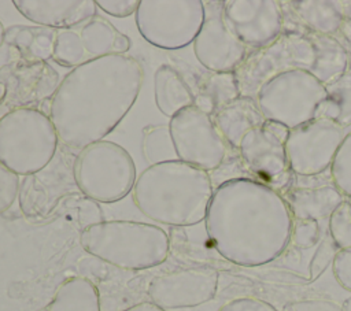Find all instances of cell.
I'll use <instances>...</instances> for the list:
<instances>
[{"instance_id":"27","label":"cell","mask_w":351,"mask_h":311,"mask_svg":"<svg viewBox=\"0 0 351 311\" xmlns=\"http://www.w3.org/2000/svg\"><path fill=\"white\" fill-rule=\"evenodd\" d=\"M326 96L317 116L328 118L341 127L351 126V73H344L326 84Z\"/></svg>"},{"instance_id":"7","label":"cell","mask_w":351,"mask_h":311,"mask_svg":"<svg viewBox=\"0 0 351 311\" xmlns=\"http://www.w3.org/2000/svg\"><path fill=\"white\" fill-rule=\"evenodd\" d=\"M74 177L78 190L97 203H115L133 190L136 166L129 152L101 140L77 152Z\"/></svg>"},{"instance_id":"10","label":"cell","mask_w":351,"mask_h":311,"mask_svg":"<svg viewBox=\"0 0 351 311\" xmlns=\"http://www.w3.org/2000/svg\"><path fill=\"white\" fill-rule=\"evenodd\" d=\"M169 129L178 160L211 171L225 160L228 144L217 129L213 118L195 105L170 118Z\"/></svg>"},{"instance_id":"42","label":"cell","mask_w":351,"mask_h":311,"mask_svg":"<svg viewBox=\"0 0 351 311\" xmlns=\"http://www.w3.org/2000/svg\"><path fill=\"white\" fill-rule=\"evenodd\" d=\"M341 308H343V311H351V296L343 301Z\"/></svg>"},{"instance_id":"44","label":"cell","mask_w":351,"mask_h":311,"mask_svg":"<svg viewBox=\"0 0 351 311\" xmlns=\"http://www.w3.org/2000/svg\"><path fill=\"white\" fill-rule=\"evenodd\" d=\"M38 311H45V308H41V310H38Z\"/></svg>"},{"instance_id":"9","label":"cell","mask_w":351,"mask_h":311,"mask_svg":"<svg viewBox=\"0 0 351 311\" xmlns=\"http://www.w3.org/2000/svg\"><path fill=\"white\" fill-rule=\"evenodd\" d=\"M136 25L143 38L162 49L193 44L204 21L202 0H140Z\"/></svg>"},{"instance_id":"5","label":"cell","mask_w":351,"mask_h":311,"mask_svg":"<svg viewBox=\"0 0 351 311\" xmlns=\"http://www.w3.org/2000/svg\"><path fill=\"white\" fill-rule=\"evenodd\" d=\"M81 247L97 259L123 270L162 264L170 251L167 233L152 223L103 221L80 234Z\"/></svg>"},{"instance_id":"22","label":"cell","mask_w":351,"mask_h":311,"mask_svg":"<svg viewBox=\"0 0 351 311\" xmlns=\"http://www.w3.org/2000/svg\"><path fill=\"white\" fill-rule=\"evenodd\" d=\"M154 97L158 110L165 116L173 118L193 105L195 93L176 69L162 64L154 74Z\"/></svg>"},{"instance_id":"38","label":"cell","mask_w":351,"mask_h":311,"mask_svg":"<svg viewBox=\"0 0 351 311\" xmlns=\"http://www.w3.org/2000/svg\"><path fill=\"white\" fill-rule=\"evenodd\" d=\"M282 311H343L341 304L329 299H304L289 301Z\"/></svg>"},{"instance_id":"25","label":"cell","mask_w":351,"mask_h":311,"mask_svg":"<svg viewBox=\"0 0 351 311\" xmlns=\"http://www.w3.org/2000/svg\"><path fill=\"white\" fill-rule=\"evenodd\" d=\"M45 311H101L97 286L88 278L70 277L55 290Z\"/></svg>"},{"instance_id":"26","label":"cell","mask_w":351,"mask_h":311,"mask_svg":"<svg viewBox=\"0 0 351 311\" xmlns=\"http://www.w3.org/2000/svg\"><path fill=\"white\" fill-rule=\"evenodd\" d=\"M239 96L241 95L234 71L210 73L199 84L193 105L202 112L213 116L221 107L233 101Z\"/></svg>"},{"instance_id":"41","label":"cell","mask_w":351,"mask_h":311,"mask_svg":"<svg viewBox=\"0 0 351 311\" xmlns=\"http://www.w3.org/2000/svg\"><path fill=\"white\" fill-rule=\"evenodd\" d=\"M339 32L351 44V16H346L340 25Z\"/></svg>"},{"instance_id":"6","label":"cell","mask_w":351,"mask_h":311,"mask_svg":"<svg viewBox=\"0 0 351 311\" xmlns=\"http://www.w3.org/2000/svg\"><path fill=\"white\" fill-rule=\"evenodd\" d=\"M59 149L56 129L40 108H15L0 116V162L26 177L44 169Z\"/></svg>"},{"instance_id":"19","label":"cell","mask_w":351,"mask_h":311,"mask_svg":"<svg viewBox=\"0 0 351 311\" xmlns=\"http://www.w3.org/2000/svg\"><path fill=\"white\" fill-rule=\"evenodd\" d=\"M211 118L228 147L233 149L239 148L247 133L263 126L266 122L255 97L250 96H239L221 107Z\"/></svg>"},{"instance_id":"18","label":"cell","mask_w":351,"mask_h":311,"mask_svg":"<svg viewBox=\"0 0 351 311\" xmlns=\"http://www.w3.org/2000/svg\"><path fill=\"white\" fill-rule=\"evenodd\" d=\"M15 8L34 25L55 30L84 25L96 16V0H14Z\"/></svg>"},{"instance_id":"36","label":"cell","mask_w":351,"mask_h":311,"mask_svg":"<svg viewBox=\"0 0 351 311\" xmlns=\"http://www.w3.org/2000/svg\"><path fill=\"white\" fill-rule=\"evenodd\" d=\"M332 270L339 285L351 292V247L337 251L332 263Z\"/></svg>"},{"instance_id":"17","label":"cell","mask_w":351,"mask_h":311,"mask_svg":"<svg viewBox=\"0 0 351 311\" xmlns=\"http://www.w3.org/2000/svg\"><path fill=\"white\" fill-rule=\"evenodd\" d=\"M0 81L5 90L1 105L8 112L15 108H37L51 100L62 79L48 62L15 59L0 69Z\"/></svg>"},{"instance_id":"20","label":"cell","mask_w":351,"mask_h":311,"mask_svg":"<svg viewBox=\"0 0 351 311\" xmlns=\"http://www.w3.org/2000/svg\"><path fill=\"white\" fill-rule=\"evenodd\" d=\"M292 219H329L344 196L335 185L319 186H291L282 193Z\"/></svg>"},{"instance_id":"13","label":"cell","mask_w":351,"mask_h":311,"mask_svg":"<svg viewBox=\"0 0 351 311\" xmlns=\"http://www.w3.org/2000/svg\"><path fill=\"white\" fill-rule=\"evenodd\" d=\"M203 3L204 21L193 41V53L210 73L236 71L250 49L228 27L223 19V1Z\"/></svg>"},{"instance_id":"16","label":"cell","mask_w":351,"mask_h":311,"mask_svg":"<svg viewBox=\"0 0 351 311\" xmlns=\"http://www.w3.org/2000/svg\"><path fill=\"white\" fill-rule=\"evenodd\" d=\"M223 19L252 51L270 45L284 32L282 7L277 0H225Z\"/></svg>"},{"instance_id":"4","label":"cell","mask_w":351,"mask_h":311,"mask_svg":"<svg viewBox=\"0 0 351 311\" xmlns=\"http://www.w3.org/2000/svg\"><path fill=\"white\" fill-rule=\"evenodd\" d=\"M132 195L143 215L162 225L181 227L206 219L214 189L207 171L173 160L141 171Z\"/></svg>"},{"instance_id":"15","label":"cell","mask_w":351,"mask_h":311,"mask_svg":"<svg viewBox=\"0 0 351 311\" xmlns=\"http://www.w3.org/2000/svg\"><path fill=\"white\" fill-rule=\"evenodd\" d=\"M218 279V271L213 267H185L154 277L147 293L152 303L165 310L196 307L215 297Z\"/></svg>"},{"instance_id":"14","label":"cell","mask_w":351,"mask_h":311,"mask_svg":"<svg viewBox=\"0 0 351 311\" xmlns=\"http://www.w3.org/2000/svg\"><path fill=\"white\" fill-rule=\"evenodd\" d=\"M237 151L245 169L252 174V179L281 195L292 186L293 173L288 162L285 141L276 136L266 123L247 133Z\"/></svg>"},{"instance_id":"12","label":"cell","mask_w":351,"mask_h":311,"mask_svg":"<svg viewBox=\"0 0 351 311\" xmlns=\"http://www.w3.org/2000/svg\"><path fill=\"white\" fill-rule=\"evenodd\" d=\"M344 137V127L321 116L291 129L285 149L292 173L310 177L330 169Z\"/></svg>"},{"instance_id":"30","label":"cell","mask_w":351,"mask_h":311,"mask_svg":"<svg viewBox=\"0 0 351 311\" xmlns=\"http://www.w3.org/2000/svg\"><path fill=\"white\" fill-rule=\"evenodd\" d=\"M52 60L63 67H71V70L90 60L82 44L80 32L73 29L58 30Z\"/></svg>"},{"instance_id":"8","label":"cell","mask_w":351,"mask_h":311,"mask_svg":"<svg viewBox=\"0 0 351 311\" xmlns=\"http://www.w3.org/2000/svg\"><path fill=\"white\" fill-rule=\"evenodd\" d=\"M326 96V86L315 75L303 70L280 73L267 79L255 95L266 121L295 129L317 118Z\"/></svg>"},{"instance_id":"32","label":"cell","mask_w":351,"mask_h":311,"mask_svg":"<svg viewBox=\"0 0 351 311\" xmlns=\"http://www.w3.org/2000/svg\"><path fill=\"white\" fill-rule=\"evenodd\" d=\"M328 229L329 236L339 249L351 247V199H344L332 214Z\"/></svg>"},{"instance_id":"23","label":"cell","mask_w":351,"mask_h":311,"mask_svg":"<svg viewBox=\"0 0 351 311\" xmlns=\"http://www.w3.org/2000/svg\"><path fill=\"white\" fill-rule=\"evenodd\" d=\"M80 36L89 59L126 55L130 48V38L97 15L81 25Z\"/></svg>"},{"instance_id":"24","label":"cell","mask_w":351,"mask_h":311,"mask_svg":"<svg viewBox=\"0 0 351 311\" xmlns=\"http://www.w3.org/2000/svg\"><path fill=\"white\" fill-rule=\"evenodd\" d=\"M289 4L306 29L324 36H332L339 32L340 25L346 18L341 1L296 0L289 1Z\"/></svg>"},{"instance_id":"28","label":"cell","mask_w":351,"mask_h":311,"mask_svg":"<svg viewBox=\"0 0 351 311\" xmlns=\"http://www.w3.org/2000/svg\"><path fill=\"white\" fill-rule=\"evenodd\" d=\"M53 214L71 221L78 227L80 233L96 223L106 221L99 203L85 196L80 190L63 197Z\"/></svg>"},{"instance_id":"40","label":"cell","mask_w":351,"mask_h":311,"mask_svg":"<svg viewBox=\"0 0 351 311\" xmlns=\"http://www.w3.org/2000/svg\"><path fill=\"white\" fill-rule=\"evenodd\" d=\"M123 311H167L159 306H156L155 303L152 301H141V303H137Z\"/></svg>"},{"instance_id":"1","label":"cell","mask_w":351,"mask_h":311,"mask_svg":"<svg viewBox=\"0 0 351 311\" xmlns=\"http://www.w3.org/2000/svg\"><path fill=\"white\" fill-rule=\"evenodd\" d=\"M143 78L129 55L90 59L67 73L48 105L60 144L78 152L104 140L134 104Z\"/></svg>"},{"instance_id":"43","label":"cell","mask_w":351,"mask_h":311,"mask_svg":"<svg viewBox=\"0 0 351 311\" xmlns=\"http://www.w3.org/2000/svg\"><path fill=\"white\" fill-rule=\"evenodd\" d=\"M4 32H5V29H4L3 23L0 22V47L4 44Z\"/></svg>"},{"instance_id":"2","label":"cell","mask_w":351,"mask_h":311,"mask_svg":"<svg viewBox=\"0 0 351 311\" xmlns=\"http://www.w3.org/2000/svg\"><path fill=\"white\" fill-rule=\"evenodd\" d=\"M292 222L284 196L252 178L218 185L204 219L215 251L243 267L277 259L291 242Z\"/></svg>"},{"instance_id":"33","label":"cell","mask_w":351,"mask_h":311,"mask_svg":"<svg viewBox=\"0 0 351 311\" xmlns=\"http://www.w3.org/2000/svg\"><path fill=\"white\" fill-rule=\"evenodd\" d=\"M319 223L313 219H293L291 230V242L300 248L307 249L318 244Z\"/></svg>"},{"instance_id":"34","label":"cell","mask_w":351,"mask_h":311,"mask_svg":"<svg viewBox=\"0 0 351 311\" xmlns=\"http://www.w3.org/2000/svg\"><path fill=\"white\" fill-rule=\"evenodd\" d=\"M337 251H339V248L333 242L330 236H328L325 240H322L319 242L318 248L315 249V252L310 260L308 270H310L311 281L317 279L328 269V266L333 263V259H335Z\"/></svg>"},{"instance_id":"3","label":"cell","mask_w":351,"mask_h":311,"mask_svg":"<svg viewBox=\"0 0 351 311\" xmlns=\"http://www.w3.org/2000/svg\"><path fill=\"white\" fill-rule=\"evenodd\" d=\"M348 53L333 36L311 30H287L270 45L250 51L234 71L240 95L255 97L261 85L271 77L293 70L308 71L329 84L347 71Z\"/></svg>"},{"instance_id":"37","label":"cell","mask_w":351,"mask_h":311,"mask_svg":"<svg viewBox=\"0 0 351 311\" xmlns=\"http://www.w3.org/2000/svg\"><path fill=\"white\" fill-rule=\"evenodd\" d=\"M218 311H278L269 301L259 297H236L225 303L218 308Z\"/></svg>"},{"instance_id":"29","label":"cell","mask_w":351,"mask_h":311,"mask_svg":"<svg viewBox=\"0 0 351 311\" xmlns=\"http://www.w3.org/2000/svg\"><path fill=\"white\" fill-rule=\"evenodd\" d=\"M141 149L149 166L178 160L169 125H156L144 129Z\"/></svg>"},{"instance_id":"39","label":"cell","mask_w":351,"mask_h":311,"mask_svg":"<svg viewBox=\"0 0 351 311\" xmlns=\"http://www.w3.org/2000/svg\"><path fill=\"white\" fill-rule=\"evenodd\" d=\"M97 7L115 18H126L136 14L140 0H96Z\"/></svg>"},{"instance_id":"31","label":"cell","mask_w":351,"mask_h":311,"mask_svg":"<svg viewBox=\"0 0 351 311\" xmlns=\"http://www.w3.org/2000/svg\"><path fill=\"white\" fill-rule=\"evenodd\" d=\"M329 171L333 185L346 199H351V132L340 144Z\"/></svg>"},{"instance_id":"35","label":"cell","mask_w":351,"mask_h":311,"mask_svg":"<svg viewBox=\"0 0 351 311\" xmlns=\"http://www.w3.org/2000/svg\"><path fill=\"white\" fill-rule=\"evenodd\" d=\"M19 175L12 173L0 162V214L7 211L19 193Z\"/></svg>"},{"instance_id":"21","label":"cell","mask_w":351,"mask_h":311,"mask_svg":"<svg viewBox=\"0 0 351 311\" xmlns=\"http://www.w3.org/2000/svg\"><path fill=\"white\" fill-rule=\"evenodd\" d=\"M58 30L40 25H14L5 29L4 42L26 62H48L52 59Z\"/></svg>"},{"instance_id":"11","label":"cell","mask_w":351,"mask_h":311,"mask_svg":"<svg viewBox=\"0 0 351 311\" xmlns=\"http://www.w3.org/2000/svg\"><path fill=\"white\" fill-rule=\"evenodd\" d=\"M75 155L62 145L44 169L23 177L18 201L26 218H47L53 214L63 197L78 192L74 177Z\"/></svg>"}]
</instances>
